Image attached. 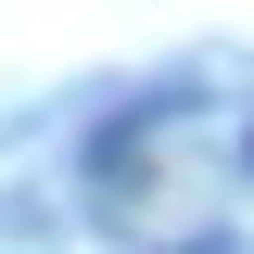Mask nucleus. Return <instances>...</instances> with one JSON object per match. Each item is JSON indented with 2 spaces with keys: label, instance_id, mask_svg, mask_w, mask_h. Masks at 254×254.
<instances>
[]
</instances>
